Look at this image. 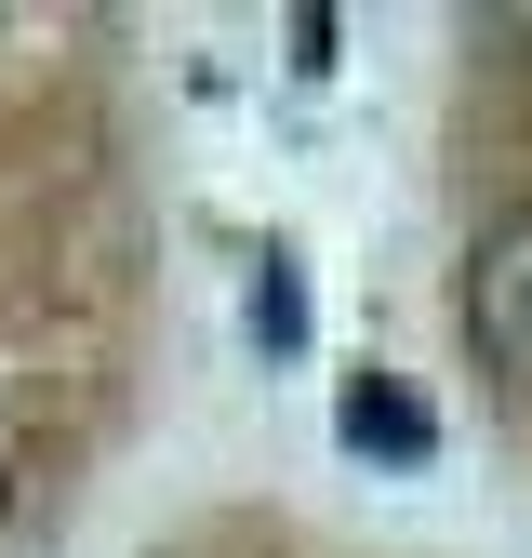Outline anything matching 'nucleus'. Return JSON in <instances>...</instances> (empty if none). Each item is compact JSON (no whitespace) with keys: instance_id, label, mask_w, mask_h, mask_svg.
<instances>
[{"instance_id":"7ed1b4c3","label":"nucleus","mask_w":532,"mask_h":558,"mask_svg":"<svg viewBox=\"0 0 532 558\" xmlns=\"http://www.w3.org/2000/svg\"><path fill=\"white\" fill-rule=\"evenodd\" d=\"M253 332H266V345H293V332H306V293H293V266H280V253H266V279H253Z\"/></svg>"},{"instance_id":"f03ea898","label":"nucleus","mask_w":532,"mask_h":558,"mask_svg":"<svg viewBox=\"0 0 532 558\" xmlns=\"http://www.w3.org/2000/svg\"><path fill=\"white\" fill-rule=\"evenodd\" d=\"M347 439H360V452H426V399H399L386 373H360V386H347Z\"/></svg>"},{"instance_id":"f257e3e1","label":"nucleus","mask_w":532,"mask_h":558,"mask_svg":"<svg viewBox=\"0 0 532 558\" xmlns=\"http://www.w3.org/2000/svg\"><path fill=\"white\" fill-rule=\"evenodd\" d=\"M466 345H480L506 386H532V214H506L466 253Z\"/></svg>"}]
</instances>
